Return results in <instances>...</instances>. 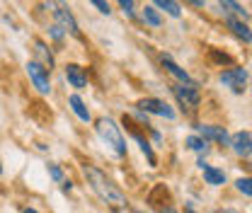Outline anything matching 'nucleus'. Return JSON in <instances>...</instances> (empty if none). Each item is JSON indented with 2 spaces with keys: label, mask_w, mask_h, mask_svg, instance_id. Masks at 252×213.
Instances as JSON below:
<instances>
[{
  "label": "nucleus",
  "mask_w": 252,
  "mask_h": 213,
  "mask_svg": "<svg viewBox=\"0 0 252 213\" xmlns=\"http://www.w3.org/2000/svg\"><path fill=\"white\" fill-rule=\"evenodd\" d=\"M83 175H85L88 184L93 186V191L104 201V204H109V206H114V209H124L126 206L124 191L112 182L102 170H97L93 165H85V167H83Z\"/></svg>",
  "instance_id": "f257e3e1"
},
{
  "label": "nucleus",
  "mask_w": 252,
  "mask_h": 213,
  "mask_svg": "<svg viewBox=\"0 0 252 213\" xmlns=\"http://www.w3.org/2000/svg\"><path fill=\"white\" fill-rule=\"evenodd\" d=\"M94 128H97V136L107 146H112L119 155H126V141H124V136H122V131H119V126L112 122V119H99Z\"/></svg>",
  "instance_id": "f03ea898"
},
{
  "label": "nucleus",
  "mask_w": 252,
  "mask_h": 213,
  "mask_svg": "<svg viewBox=\"0 0 252 213\" xmlns=\"http://www.w3.org/2000/svg\"><path fill=\"white\" fill-rule=\"evenodd\" d=\"M27 73H30V80L34 83V88L41 92V94H49V92H51L49 68H44L41 63H36V61H30L27 63Z\"/></svg>",
  "instance_id": "7ed1b4c3"
},
{
  "label": "nucleus",
  "mask_w": 252,
  "mask_h": 213,
  "mask_svg": "<svg viewBox=\"0 0 252 213\" xmlns=\"http://www.w3.org/2000/svg\"><path fill=\"white\" fill-rule=\"evenodd\" d=\"M172 92H175V97H177V102L187 109V112H194L196 107H199V90H196V85H187V83H182V85H172Z\"/></svg>",
  "instance_id": "20e7f679"
},
{
  "label": "nucleus",
  "mask_w": 252,
  "mask_h": 213,
  "mask_svg": "<svg viewBox=\"0 0 252 213\" xmlns=\"http://www.w3.org/2000/svg\"><path fill=\"white\" fill-rule=\"evenodd\" d=\"M46 5H49V10L54 12V17L59 20V25H61L63 30H68L70 34H75V36L80 34V31H78V22H75V20H73V15L65 10V5H61L59 0H49Z\"/></svg>",
  "instance_id": "39448f33"
},
{
  "label": "nucleus",
  "mask_w": 252,
  "mask_h": 213,
  "mask_svg": "<svg viewBox=\"0 0 252 213\" xmlns=\"http://www.w3.org/2000/svg\"><path fill=\"white\" fill-rule=\"evenodd\" d=\"M220 83H223L225 88H230L233 92H243L245 90V83H248V70H245V68L223 70V73H220Z\"/></svg>",
  "instance_id": "423d86ee"
},
{
  "label": "nucleus",
  "mask_w": 252,
  "mask_h": 213,
  "mask_svg": "<svg viewBox=\"0 0 252 213\" xmlns=\"http://www.w3.org/2000/svg\"><path fill=\"white\" fill-rule=\"evenodd\" d=\"M230 148L238 152L240 157H250L252 155V133L250 131H238L230 136Z\"/></svg>",
  "instance_id": "0eeeda50"
},
{
  "label": "nucleus",
  "mask_w": 252,
  "mask_h": 213,
  "mask_svg": "<svg viewBox=\"0 0 252 213\" xmlns=\"http://www.w3.org/2000/svg\"><path fill=\"white\" fill-rule=\"evenodd\" d=\"M138 107L143 109V112H151V114H158V117H165V119H175V112L165 104V102H160V99H141L138 102Z\"/></svg>",
  "instance_id": "6e6552de"
},
{
  "label": "nucleus",
  "mask_w": 252,
  "mask_h": 213,
  "mask_svg": "<svg viewBox=\"0 0 252 213\" xmlns=\"http://www.w3.org/2000/svg\"><path fill=\"white\" fill-rule=\"evenodd\" d=\"M196 131H199V136H204L206 141H219V143H230V136L225 133V128H220V126H196Z\"/></svg>",
  "instance_id": "1a4fd4ad"
},
{
  "label": "nucleus",
  "mask_w": 252,
  "mask_h": 213,
  "mask_svg": "<svg viewBox=\"0 0 252 213\" xmlns=\"http://www.w3.org/2000/svg\"><path fill=\"white\" fill-rule=\"evenodd\" d=\"M65 78H68V83H70L73 88H78V90H83V88L88 85V75H85V73H83V68H80V65H75V63L65 65Z\"/></svg>",
  "instance_id": "9d476101"
},
{
  "label": "nucleus",
  "mask_w": 252,
  "mask_h": 213,
  "mask_svg": "<svg viewBox=\"0 0 252 213\" xmlns=\"http://www.w3.org/2000/svg\"><path fill=\"white\" fill-rule=\"evenodd\" d=\"M199 167L204 170V180H206V184H211V186H220V184H225V175H223V170H216V167L206 165L204 160H199Z\"/></svg>",
  "instance_id": "9b49d317"
},
{
  "label": "nucleus",
  "mask_w": 252,
  "mask_h": 213,
  "mask_svg": "<svg viewBox=\"0 0 252 213\" xmlns=\"http://www.w3.org/2000/svg\"><path fill=\"white\" fill-rule=\"evenodd\" d=\"M228 27L235 36H240L243 41H252V30L240 20V17H228Z\"/></svg>",
  "instance_id": "f8f14e48"
},
{
  "label": "nucleus",
  "mask_w": 252,
  "mask_h": 213,
  "mask_svg": "<svg viewBox=\"0 0 252 213\" xmlns=\"http://www.w3.org/2000/svg\"><path fill=\"white\" fill-rule=\"evenodd\" d=\"M162 65H165V68H167V70H170V73H172V75H175V78L180 80V83H187V85H194V83H191V78H189L187 73H185V70H182V68H180L177 63L172 61L170 56H162Z\"/></svg>",
  "instance_id": "ddd939ff"
},
{
  "label": "nucleus",
  "mask_w": 252,
  "mask_h": 213,
  "mask_svg": "<svg viewBox=\"0 0 252 213\" xmlns=\"http://www.w3.org/2000/svg\"><path fill=\"white\" fill-rule=\"evenodd\" d=\"M68 104H70V109L78 114V119H83V122H90V112H88V107L83 104V99H80L78 94H73V97L68 99Z\"/></svg>",
  "instance_id": "4468645a"
},
{
  "label": "nucleus",
  "mask_w": 252,
  "mask_h": 213,
  "mask_svg": "<svg viewBox=\"0 0 252 213\" xmlns=\"http://www.w3.org/2000/svg\"><path fill=\"white\" fill-rule=\"evenodd\" d=\"M219 2H220V7H223L228 15H233V17H243V20L248 17V12H245V10H243L235 0H219Z\"/></svg>",
  "instance_id": "2eb2a0df"
},
{
  "label": "nucleus",
  "mask_w": 252,
  "mask_h": 213,
  "mask_svg": "<svg viewBox=\"0 0 252 213\" xmlns=\"http://www.w3.org/2000/svg\"><path fill=\"white\" fill-rule=\"evenodd\" d=\"M34 46H36V49H34V51H36V56H39V59L44 61V65L51 70V65H54V56H51V51L46 49V44H44V41H36Z\"/></svg>",
  "instance_id": "dca6fc26"
},
{
  "label": "nucleus",
  "mask_w": 252,
  "mask_h": 213,
  "mask_svg": "<svg viewBox=\"0 0 252 213\" xmlns=\"http://www.w3.org/2000/svg\"><path fill=\"white\" fill-rule=\"evenodd\" d=\"M141 17H143V22H148L151 27H160V25H162V17L158 15V10L156 7H151V5L143 7V15H141Z\"/></svg>",
  "instance_id": "f3484780"
},
{
  "label": "nucleus",
  "mask_w": 252,
  "mask_h": 213,
  "mask_svg": "<svg viewBox=\"0 0 252 213\" xmlns=\"http://www.w3.org/2000/svg\"><path fill=\"white\" fill-rule=\"evenodd\" d=\"M158 7H162L167 15H172V17H180L182 15V10H180V5H177V0H156Z\"/></svg>",
  "instance_id": "a211bd4d"
},
{
  "label": "nucleus",
  "mask_w": 252,
  "mask_h": 213,
  "mask_svg": "<svg viewBox=\"0 0 252 213\" xmlns=\"http://www.w3.org/2000/svg\"><path fill=\"white\" fill-rule=\"evenodd\" d=\"M187 146L196 152H206V138H204V136H189Z\"/></svg>",
  "instance_id": "6ab92c4d"
},
{
  "label": "nucleus",
  "mask_w": 252,
  "mask_h": 213,
  "mask_svg": "<svg viewBox=\"0 0 252 213\" xmlns=\"http://www.w3.org/2000/svg\"><path fill=\"white\" fill-rule=\"evenodd\" d=\"M133 141H136V143L141 146V151L146 152V157H148V162H151V165H156V155H153V151H151V146H148V141H143V138H141L138 133H133Z\"/></svg>",
  "instance_id": "aec40b11"
},
{
  "label": "nucleus",
  "mask_w": 252,
  "mask_h": 213,
  "mask_svg": "<svg viewBox=\"0 0 252 213\" xmlns=\"http://www.w3.org/2000/svg\"><path fill=\"white\" fill-rule=\"evenodd\" d=\"M235 186H238V191H243L245 196H252V177H240V180L235 182Z\"/></svg>",
  "instance_id": "412c9836"
},
{
  "label": "nucleus",
  "mask_w": 252,
  "mask_h": 213,
  "mask_svg": "<svg viewBox=\"0 0 252 213\" xmlns=\"http://www.w3.org/2000/svg\"><path fill=\"white\" fill-rule=\"evenodd\" d=\"M90 2H93L102 15H109V12H112V10H109V5H107V0H90Z\"/></svg>",
  "instance_id": "4be33fe9"
},
{
  "label": "nucleus",
  "mask_w": 252,
  "mask_h": 213,
  "mask_svg": "<svg viewBox=\"0 0 252 213\" xmlns=\"http://www.w3.org/2000/svg\"><path fill=\"white\" fill-rule=\"evenodd\" d=\"M119 5H122V10L128 17H133V0H119Z\"/></svg>",
  "instance_id": "5701e85b"
},
{
  "label": "nucleus",
  "mask_w": 252,
  "mask_h": 213,
  "mask_svg": "<svg viewBox=\"0 0 252 213\" xmlns=\"http://www.w3.org/2000/svg\"><path fill=\"white\" fill-rule=\"evenodd\" d=\"M49 30H51V36H54V39H63V27L61 25H51Z\"/></svg>",
  "instance_id": "b1692460"
},
{
  "label": "nucleus",
  "mask_w": 252,
  "mask_h": 213,
  "mask_svg": "<svg viewBox=\"0 0 252 213\" xmlns=\"http://www.w3.org/2000/svg\"><path fill=\"white\" fill-rule=\"evenodd\" d=\"M49 172H51V177L56 180V182H61L63 180V175H61V170L56 167V165H49Z\"/></svg>",
  "instance_id": "393cba45"
},
{
  "label": "nucleus",
  "mask_w": 252,
  "mask_h": 213,
  "mask_svg": "<svg viewBox=\"0 0 252 213\" xmlns=\"http://www.w3.org/2000/svg\"><path fill=\"white\" fill-rule=\"evenodd\" d=\"M211 56H214L216 61H220V63H230V59H228L225 54H216V51H211Z\"/></svg>",
  "instance_id": "a878e982"
},
{
  "label": "nucleus",
  "mask_w": 252,
  "mask_h": 213,
  "mask_svg": "<svg viewBox=\"0 0 252 213\" xmlns=\"http://www.w3.org/2000/svg\"><path fill=\"white\" fill-rule=\"evenodd\" d=\"M158 213H177V211H175L172 206H162V209H160V211H158Z\"/></svg>",
  "instance_id": "bb28decb"
},
{
  "label": "nucleus",
  "mask_w": 252,
  "mask_h": 213,
  "mask_svg": "<svg viewBox=\"0 0 252 213\" xmlns=\"http://www.w3.org/2000/svg\"><path fill=\"white\" fill-rule=\"evenodd\" d=\"M189 2H191L194 7H204V0H189Z\"/></svg>",
  "instance_id": "cd10ccee"
},
{
  "label": "nucleus",
  "mask_w": 252,
  "mask_h": 213,
  "mask_svg": "<svg viewBox=\"0 0 252 213\" xmlns=\"http://www.w3.org/2000/svg\"><path fill=\"white\" fill-rule=\"evenodd\" d=\"M25 213H36V211L34 209H25Z\"/></svg>",
  "instance_id": "c85d7f7f"
},
{
  "label": "nucleus",
  "mask_w": 252,
  "mask_h": 213,
  "mask_svg": "<svg viewBox=\"0 0 252 213\" xmlns=\"http://www.w3.org/2000/svg\"><path fill=\"white\" fill-rule=\"evenodd\" d=\"M187 213H196V211H194V209H187Z\"/></svg>",
  "instance_id": "c756f323"
},
{
  "label": "nucleus",
  "mask_w": 252,
  "mask_h": 213,
  "mask_svg": "<svg viewBox=\"0 0 252 213\" xmlns=\"http://www.w3.org/2000/svg\"><path fill=\"white\" fill-rule=\"evenodd\" d=\"M214 213H223V211H214Z\"/></svg>",
  "instance_id": "7c9ffc66"
}]
</instances>
